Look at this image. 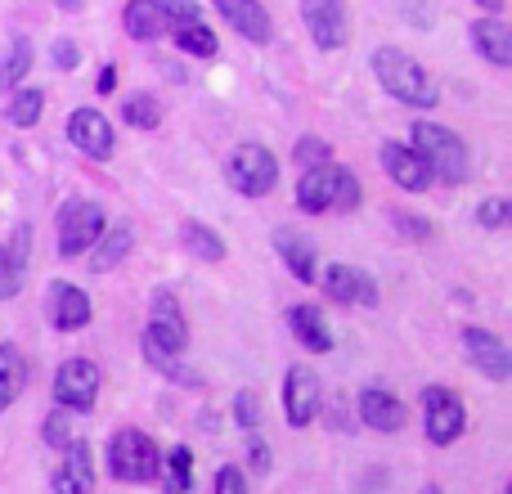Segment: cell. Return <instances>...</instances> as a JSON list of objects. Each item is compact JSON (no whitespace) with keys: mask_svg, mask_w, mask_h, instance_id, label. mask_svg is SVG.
I'll use <instances>...</instances> for the list:
<instances>
[{"mask_svg":"<svg viewBox=\"0 0 512 494\" xmlns=\"http://www.w3.org/2000/svg\"><path fill=\"white\" fill-rule=\"evenodd\" d=\"M301 23L319 50H342L351 41V5L346 0H301Z\"/></svg>","mask_w":512,"mask_h":494,"instance_id":"ba28073f","label":"cell"},{"mask_svg":"<svg viewBox=\"0 0 512 494\" xmlns=\"http://www.w3.org/2000/svg\"><path fill=\"white\" fill-rule=\"evenodd\" d=\"M108 230L104 207L90 203V198H68L59 212V256H81L99 243V234Z\"/></svg>","mask_w":512,"mask_h":494,"instance_id":"5b68a950","label":"cell"},{"mask_svg":"<svg viewBox=\"0 0 512 494\" xmlns=\"http://www.w3.org/2000/svg\"><path fill=\"white\" fill-rule=\"evenodd\" d=\"M248 468L261 472V477L270 472V445H265V441H252V445H248Z\"/></svg>","mask_w":512,"mask_h":494,"instance_id":"b9f144b4","label":"cell"},{"mask_svg":"<svg viewBox=\"0 0 512 494\" xmlns=\"http://www.w3.org/2000/svg\"><path fill=\"white\" fill-rule=\"evenodd\" d=\"M288 328L297 333V342L306 346V351H315V355L333 351V328H328L324 310L310 306V301H301V306L288 310Z\"/></svg>","mask_w":512,"mask_h":494,"instance_id":"d6986e66","label":"cell"},{"mask_svg":"<svg viewBox=\"0 0 512 494\" xmlns=\"http://www.w3.org/2000/svg\"><path fill=\"white\" fill-rule=\"evenodd\" d=\"M122 122L126 126H135V131H158V122H162V104L153 95H126V104H122Z\"/></svg>","mask_w":512,"mask_h":494,"instance_id":"f546056e","label":"cell"},{"mask_svg":"<svg viewBox=\"0 0 512 494\" xmlns=\"http://www.w3.org/2000/svg\"><path fill=\"white\" fill-rule=\"evenodd\" d=\"M423 432L432 445H454L468 432V409H463L459 391L450 387H427L423 391Z\"/></svg>","mask_w":512,"mask_h":494,"instance_id":"52a82bcc","label":"cell"},{"mask_svg":"<svg viewBox=\"0 0 512 494\" xmlns=\"http://www.w3.org/2000/svg\"><path fill=\"white\" fill-rule=\"evenodd\" d=\"M409 149L423 158V167L432 171V180H445V185H463L472 171L468 144L441 122H414V144H409Z\"/></svg>","mask_w":512,"mask_h":494,"instance_id":"7a4b0ae2","label":"cell"},{"mask_svg":"<svg viewBox=\"0 0 512 494\" xmlns=\"http://www.w3.org/2000/svg\"><path fill=\"white\" fill-rule=\"evenodd\" d=\"M131 243H135V230L131 225H117V230H104L99 243L90 247V270L95 274H108L113 265H122L131 256Z\"/></svg>","mask_w":512,"mask_h":494,"instance_id":"d4e9b609","label":"cell"},{"mask_svg":"<svg viewBox=\"0 0 512 494\" xmlns=\"http://www.w3.org/2000/svg\"><path fill=\"white\" fill-rule=\"evenodd\" d=\"M373 77H378V86L387 90L391 99H400L405 108L427 113V108L441 104V81H436L418 59H409L405 50H396V45L373 50Z\"/></svg>","mask_w":512,"mask_h":494,"instance_id":"6da1fadb","label":"cell"},{"mask_svg":"<svg viewBox=\"0 0 512 494\" xmlns=\"http://www.w3.org/2000/svg\"><path fill=\"white\" fill-rule=\"evenodd\" d=\"M108 472H113V481H126V486H135V481H158L162 454L144 432L122 427V432H113V441H108Z\"/></svg>","mask_w":512,"mask_h":494,"instance_id":"3957f363","label":"cell"},{"mask_svg":"<svg viewBox=\"0 0 512 494\" xmlns=\"http://www.w3.org/2000/svg\"><path fill=\"white\" fill-rule=\"evenodd\" d=\"M50 59H54V68H63V72H72L81 63V50H77V41L72 36H59V41L50 45Z\"/></svg>","mask_w":512,"mask_h":494,"instance_id":"60d3db41","label":"cell"},{"mask_svg":"<svg viewBox=\"0 0 512 494\" xmlns=\"http://www.w3.org/2000/svg\"><path fill=\"white\" fill-rule=\"evenodd\" d=\"M481 9H490V14H499V9H504V0H477Z\"/></svg>","mask_w":512,"mask_h":494,"instance_id":"ee69618b","label":"cell"},{"mask_svg":"<svg viewBox=\"0 0 512 494\" xmlns=\"http://www.w3.org/2000/svg\"><path fill=\"white\" fill-rule=\"evenodd\" d=\"M23 382H27L23 351H18L14 342H5V346H0V414H5V409L23 396Z\"/></svg>","mask_w":512,"mask_h":494,"instance_id":"484cf974","label":"cell"},{"mask_svg":"<svg viewBox=\"0 0 512 494\" xmlns=\"http://www.w3.org/2000/svg\"><path fill=\"white\" fill-rule=\"evenodd\" d=\"M463 346H468V360L486 373L490 382H508L512 378V355L504 346V337H495L490 328H463Z\"/></svg>","mask_w":512,"mask_h":494,"instance_id":"4fadbf2b","label":"cell"},{"mask_svg":"<svg viewBox=\"0 0 512 494\" xmlns=\"http://www.w3.org/2000/svg\"><path fill=\"white\" fill-rule=\"evenodd\" d=\"M324 405V387H319V373L310 364H292L288 378H283V409H288L292 427H310L319 418Z\"/></svg>","mask_w":512,"mask_h":494,"instance_id":"30bf717a","label":"cell"},{"mask_svg":"<svg viewBox=\"0 0 512 494\" xmlns=\"http://www.w3.org/2000/svg\"><path fill=\"white\" fill-rule=\"evenodd\" d=\"M324 297L337 301V306H378V283L360 265L333 261L324 270Z\"/></svg>","mask_w":512,"mask_h":494,"instance_id":"8fae6325","label":"cell"},{"mask_svg":"<svg viewBox=\"0 0 512 494\" xmlns=\"http://www.w3.org/2000/svg\"><path fill=\"white\" fill-rule=\"evenodd\" d=\"M54 5H59V9H81L86 0H54Z\"/></svg>","mask_w":512,"mask_h":494,"instance_id":"f6af8a7d","label":"cell"},{"mask_svg":"<svg viewBox=\"0 0 512 494\" xmlns=\"http://www.w3.org/2000/svg\"><path fill=\"white\" fill-rule=\"evenodd\" d=\"M225 180H230L243 198H265L274 185H279V158H274L265 144L248 140L234 149L230 162H225Z\"/></svg>","mask_w":512,"mask_h":494,"instance_id":"277c9868","label":"cell"},{"mask_svg":"<svg viewBox=\"0 0 512 494\" xmlns=\"http://www.w3.org/2000/svg\"><path fill=\"white\" fill-rule=\"evenodd\" d=\"M216 494H248V477H243V468H234V463H225V468H216Z\"/></svg>","mask_w":512,"mask_h":494,"instance_id":"ab89813d","label":"cell"},{"mask_svg":"<svg viewBox=\"0 0 512 494\" xmlns=\"http://www.w3.org/2000/svg\"><path fill=\"white\" fill-rule=\"evenodd\" d=\"M144 333L153 337V342L162 346V351L171 355H185L189 351V324L185 315H180V297L171 288H158L149 301V328Z\"/></svg>","mask_w":512,"mask_h":494,"instance_id":"9c48e42d","label":"cell"},{"mask_svg":"<svg viewBox=\"0 0 512 494\" xmlns=\"http://www.w3.org/2000/svg\"><path fill=\"white\" fill-rule=\"evenodd\" d=\"M23 270H27V225H18L14 239L0 247V301H14L23 292Z\"/></svg>","mask_w":512,"mask_h":494,"instance_id":"603a6c76","label":"cell"},{"mask_svg":"<svg viewBox=\"0 0 512 494\" xmlns=\"http://www.w3.org/2000/svg\"><path fill=\"white\" fill-rule=\"evenodd\" d=\"M27 68H32V41H27V36H14V41H9V54L0 59V86H18V81L27 77Z\"/></svg>","mask_w":512,"mask_h":494,"instance_id":"d6a6232c","label":"cell"},{"mask_svg":"<svg viewBox=\"0 0 512 494\" xmlns=\"http://www.w3.org/2000/svg\"><path fill=\"white\" fill-rule=\"evenodd\" d=\"M274 252L283 256V265H288L292 274H297V283H315V247H310L306 234L297 230H274Z\"/></svg>","mask_w":512,"mask_h":494,"instance_id":"cb8c5ba5","label":"cell"},{"mask_svg":"<svg viewBox=\"0 0 512 494\" xmlns=\"http://www.w3.org/2000/svg\"><path fill=\"white\" fill-rule=\"evenodd\" d=\"M41 436L50 450H68V445L77 441V414H72V409H50L41 423Z\"/></svg>","mask_w":512,"mask_h":494,"instance_id":"1f68e13d","label":"cell"},{"mask_svg":"<svg viewBox=\"0 0 512 494\" xmlns=\"http://www.w3.org/2000/svg\"><path fill=\"white\" fill-rule=\"evenodd\" d=\"M391 225H396L405 239H414V243L432 239V221H423V216H414V212H391Z\"/></svg>","mask_w":512,"mask_h":494,"instance_id":"f35d334b","label":"cell"},{"mask_svg":"<svg viewBox=\"0 0 512 494\" xmlns=\"http://www.w3.org/2000/svg\"><path fill=\"white\" fill-rule=\"evenodd\" d=\"M512 221V203L508 198H486V203L477 207V225L481 230H504Z\"/></svg>","mask_w":512,"mask_h":494,"instance_id":"8d00e7d4","label":"cell"},{"mask_svg":"<svg viewBox=\"0 0 512 494\" xmlns=\"http://www.w3.org/2000/svg\"><path fill=\"white\" fill-rule=\"evenodd\" d=\"M360 418H364V427L391 436V432L405 427V400H396L391 391H382V387H364L360 391Z\"/></svg>","mask_w":512,"mask_h":494,"instance_id":"ac0fdd59","label":"cell"},{"mask_svg":"<svg viewBox=\"0 0 512 494\" xmlns=\"http://www.w3.org/2000/svg\"><path fill=\"white\" fill-rule=\"evenodd\" d=\"M472 45H477L481 59H490L495 68H512V27L499 23V18H477L468 27Z\"/></svg>","mask_w":512,"mask_h":494,"instance_id":"ffe728a7","label":"cell"},{"mask_svg":"<svg viewBox=\"0 0 512 494\" xmlns=\"http://www.w3.org/2000/svg\"><path fill=\"white\" fill-rule=\"evenodd\" d=\"M54 494H90L95 490V459H90L86 441H72L63 450V468L54 472Z\"/></svg>","mask_w":512,"mask_h":494,"instance_id":"2e32d148","label":"cell"},{"mask_svg":"<svg viewBox=\"0 0 512 494\" xmlns=\"http://www.w3.org/2000/svg\"><path fill=\"white\" fill-rule=\"evenodd\" d=\"M122 27H126V36L131 41H162V36L171 32V23L162 18V9H158V0H131V5L122 9Z\"/></svg>","mask_w":512,"mask_h":494,"instance_id":"44dd1931","label":"cell"},{"mask_svg":"<svg viewBox=\"0 0 512 494\" xmlns=\"http://www.w3.org/2000/svg\"><path fill=\"white\" fill-rule=\"evenodd\" d=\"M171 36H176V45L189 54V59H212L216 54V36L207 23H185V27H171Z\"/></svg>","mask_w":512,"mask_h":494,"instance_id":"4dcf8cb0","label":"cell"},{"mask_svg":"<svg viewBox=\"0 0 512 494\" xmlns=\"http://www.w3.org/2000/svg\"><path fill=\"white\" fill-rule=\"evenodd\" d=\"M292 158H297V167H324V162H333V144L319 140V135H301L297 144H292Z\"/></svg>","mask_w":512,"mask_h":494,"instance_id":"e575fe53","label":"cell"},{"mask_svg":"<svg viewBox=\"0 0 512 494\" xmlns=\"http://www.w3.org/2000/svg\"><path fill=\"white\" fill-rule=\"evenodd\" d=\"M423 494H441V486H423Z\"/></svg>","mask_w":512,"mask_h":494,"instance_id":"bcb514c9","label":"cell"},{"mask_svg":"<svg viewBox=\"0 0 512 494\" xmlns=\"http://www.w3.org/2000/svg\"><path fill=\"white\" fill-rule=\"evenodd\" d=\"M212 5L221 9V18L243 41H256V45L270 41V14H265L261 0H212Z\"/></svg>","mask_w":512,"mask_h":494,"instance_id":"e0dca14e","label":"cell"},{"mask_svg":"<svg viewBox=\"0 0 512 494\" xmlns=\"http://www.w3.org/2000/svg\"><path fill=\"white\" fill-rule=\"evenodd\" d=\"M360 207V180H355L351 167H337L333 176V203H328V212H355Z\"/></svg>","mask_w":512,"mask_h":494,"instance_id":"836d02e7","label":"cell"},{"mask_svg":"<svg viewBox=\"0 0 512 494\" xmlns=\"http://www.w3.org/2000/svg\"><path fill=\"white\" fill-rule=\"evenodd\" d=\"M68 140L77 144L86 158H95V162H108L113 158V144H117V135H113V122H108L99 108H77V113L68 117Z\"/></svg>","mask_w":512,"mask_h":494,"instance_id":"7c38bea8","label":"cell"},{"mask_svg":"<svg viewBox=\"0 0 512 494\" xmlns=\"http://www.w3.org/2000/svg\"><path fill=\"white\" fill-rule=\"evenodd\" d=\"M113 86H117V68L108 63V68L99 72V95H113Z\"/></svg>","mask_w":512,"mask_h":494,"instance_id":"7bdbcfd3","label":"cell"},{"mask_svg":"<svg viewBox=\"0 0 512 494\" xmlns=\"http://www.w3.org/2000/svg\"><path fill=\"white\" fill-rule=\"evenodd\" d=\"M162 18H167L171 27H185V23H203V9H198V0H158Z\"/></svg>","mask_w":512,"mask_h":494,"instance_id":"d590c367","label":"cell"},{"mask_svg":"<svg viewBox=\"0 0 512 494\" xmlns=\"http://www.w3.org/2000/svg\"><path fill=\"white\" fill-rule=\"evenodd\" d=\"M99 382H104L99 364L86 360V355H72V360H63L59 373H54V405L72 409V414H86L99 400Z\"/></svg>","mask_w":512,"mask_h":494,"instance_id":"8992f818","label":"cell"},{"mask_svg":"<svg viewBox=\"0 0 512 494\" xmlns=\"http://www.w3.org/2000/svg\"><path fill=\"white\" fill-rule=\"evenodd\" d=\"M162 486H167V494H189V490H194V454H189L185 445L167 450V472H162Z\"/></svg>","mask_w":512,"mask_h":494,"instance_id":"83f0119b","label":"cell"},{"mask_svg":"<svg viewBox=\"0 0 512 494\" xmlns=\"http://www.w3.org/2000/svg\"><path fill=\"white\" fill-rule=\"evenodd\" d=\"M382 171H387L391 185L409 189V194H423L427 185H432V171L423 167V158H418L409 144H382Z\"/></svg>","mask_w":512,"mask_h":494,"instance_id":"5bb4252c","label":"cell"},{"mask_svg":"<svg viewBox=\"0 0 512 494\" xmlns=\"http://www.w3.org/2000/svg\"><path fill=\"white\" fill-rule=\"evenodd\" d=\"M234 418H239V427H248V432H256V427H261V396H256V391H239V396H234Z\"/></svg>","mask_w":512,"mask_h":494,"instance_id":"74e56055","label":"cell"},{"mask_svg":"<svg viewBox=\"0 0 512 494\" xmlns=\"http://www.w3.org/2000/svg\"><path fill=\"white\" fill-rule=\"evenodd\" d=\"M180 239H185V247L198 256V261H221V256H225V239L212 230V225H203V221H185Z\"/></svg>","mask_w":512,"mask_h":494,"instance_id":"4316f807","label":"cell"},{"mask_svg":"<svg viewBox=\"0 0 512 494\" xmlns=\"http://www.w3.org/2000/svg\"><path fill=\"white\" fill-rule=\"evenodd\" d=\"M50 324L59 333H77V328L90 324V297L77 288V283H50Z\"/></svg>","mask_w":512,"mask_h":494,"instance_id":"9a60e30c","label":"cell"},{"mask_svg":"<svg viewBox=\"0 0 512 494\" xmlns=\"http://www.w3.org/2000/svg\"><path fill=\"white\" fill-rule=\"evenodd\" d=\"M333 176H337V162H324V167H310L297 180V207L306 216L328 212V203H333Z\"/></svg>","mask_w":512,"mask_h":494,"instance_id":"7402d4cb","label":"cell"},{"mask_svg":"<svg viewBox=\"0 0 512 494\" xmlns=\"http://www.w3.org/2000/svg\"><path fill=\"white\" fill-rule=\"evenodd\" d=\"M41 113H45V95L36 86H23V90H14V95H9V122H14L18 131L36 126V122H41Z\"/></svg>","mask_w":512,"mask_h":494,"instance_id":"f1b7e54d","label":"cell"}]
</instances>
